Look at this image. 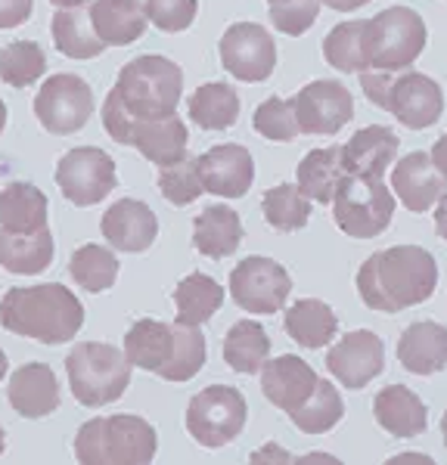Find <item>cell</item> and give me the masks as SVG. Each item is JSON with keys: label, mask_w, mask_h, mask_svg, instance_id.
I'll return each instance as SVG.
<instances>
[{"label": "cell", "mask_w": 447, "mask_h": 465, "mask_svg": "<svg viewBox=\"0 0 447 465\" xmlns=\"http://www.w3.org/2000/svg\"><path fill=\"white\" fill-rule=\"evenodd\" d=\"M184 90V72L168 56H137L118 72L103 103V127L115 143L131 146V124L174 115Z\"/></svg>", "instance_id": "6da1fadb"}, {"label": "cell", "mask_w": 447, "mask_h": 465, "mask_svg": "<svg viewBox=\"0 0 447 465\" xmlns=\"http://www.w3.org/2000/svg\"><path fill=\"white\" fill-rule=\"evenodd\" d=\"M438 286V264L420 245H392L370 254L357 270V295L370 311L398 313L429 302Z\"/></svg>", "instance_id": "7a4b0ae2"}, {"label": "cell", "mask_w": 447, "mask_h": 465, "mask_svg": "<svg viewBox=\"0 0 447 465\" xmlns=\"http://www.w3.org/2000/svg\"><path fill=\"white\" fill-rule=\"evenodd\" d=\"M0 326L22 339L41 344H63L84 326V307L72 289L59 282L10 289L0 298Z\"/></svg>", "instance_id": "3957f363"}, {"label": "cell", "mask_w": 447, "mask_h": 465, "mask_svg": "<svg viewBox=\"0 0 447 465\" xmlns=\"http://www.w3.org/2000/svg\"><path fill=\"white\" fill-rule=\"evenodd\" d=\"M361 87L372 106L392 112L410 131H426L444 115V94L429 74L404 72H361Z\"/></svg>", "instance_id": "277c9868"}, {"label": "cell", "mask_w": 447, "mask_h": 465, "mask_svg": "<svg viewBox=\"0 0 447 465\" xmlns=\"http://www.w3.org/2000/svg\"><path fill=\"white\" fill-rule=\"evenodd\" d=\"M155 450V429L140 416L91 419L74 434V456L84 465H146L153 462Z\"/></svg>", "instance_id": "5b68a950"}, {"label": "cell", "mask_w": 447, "mask_h": 465, "mask_svg": "<svg viewBox=\"0 0 447 465\" xmlns=\"http://www.w3.org/2000/svg\"><path fill=\"white\" fill-rule=\"evenodd\" d=\"M131 360L106 341H78L65 357V376L81 407H106L131 385Z\"/></svg>", "instance_id": "8992f818"}, {"label": "cell", "mask_w": 447, "mask_h": 465, "mask_svg": "<svg viewBox=\"0 0 447 465\" xmlns=\"http://www.w3.org/2000/svg\"><path fill=\"white\" fill-rule=\"evenodd\" d=\"M426 22L410 6H389L379 16L367 19L363 28V59L367 69L404 72L426 50Z\"/></svg>", "instance_id": "52a82bcc"}, {"label": "cell", "mask_w": 447, "mask_h": 465, "mask_svg": "<svg viewBox=\"0 0 447 465\" xmlns=\"http://www.w3.org/2000/svg\"><path fill=\"white\" fill-rule=\"evenodd\" d=\"M394 193L382 183V177L342 174L333 196L335 227L352 239H372L392 223Z\"/></svg>", "instance_id": "ba28073f"}, {"label": "cell", "mask_w": 447, "mask_h": 465, "mask_svg": "<svg viewBox=\"0 0 447 465\" xmlns=\"http://www.w3.org/2000/svg\"><path fill=\"white\" fill-rule=\"evenodd\" d=\"M245 419H249V403L240 388L208 385L186 407V431L196 444L218 450L240 438Z\"/></svg>", "instance_id": "9c48e42d"}, {"label": "cell", "mask_w": 447, "mask_h": 465, "mask_svg": "<svg viewBox=\"0 0 447 465\" xmlns=\"http://www.w3.org/2000/svg\"><path fill=\"white\" fill-rule=\"evenodd\" d=\"M35 115L44 131L69 137L94 115V90L81 74H50L35 96Z\"/></svg>", "instance_id": "30bf717a"}, {"label": "cell", "mask_w": 447, "mask_h": 465, "mask_svg": "<svg viewBox=\"0 0 447 465\" xmlns=\"http://www.w3.org/2000/svg\"><path fill=\"white\" fill-rule=\"evenodd\" d=\"M298 131L311 137H333L354 118V96L342 81H311L289 96Z\"/></svg>", "instance_id": "8fae6325"}, {"label": "cell", "mask_w": 447, "mask_h": 465, "mask_svg": "<svg viewBox=\"0 0 447 465\" xmlns=\"http://www.w3.org/2000/svg\"><path fill=\"white\" fill-rule=\"evenodd\" d=\"M56 186L78 208H91L115 190V162L96 146H78L59 159Z\"/></svg>", "instance_id": "7c38bea8"}, {"label": "cell", "mask_w": 447, "mask_h": 465, "mask_svg": "<svg viewBox=\"0 0 447 465\" xmlns=\"http://www.w3.org/2000/svg\"><path fill=\"white\" fill-rule=\"evenodd\" d=\"M293 280L286 267L277 264L273 258H252L240 261L230 273V298L249 313H277L286 304Z\"/></svg>", "instance_id": "4fadbf2b"}, {"label": "cell", "mask_w": 447, "mask_h": 465, "mask_svg": "<svg viewBox=\"0 0 447 465\" xmlns=\"http://www.w3.org/2000/svg\"><path fill=\"white\" fill-rule=\"evenodd\" d=\"M221 65L233 74L236 81H267L277 65V44L273 35L258 22H233L221 37Z\"/></svg>", "instance_id": "5bb4252c"}, {"label": "cell", "mask_w": 447, "mask_h": 465, "mask_svg": "<svg viewBox=\"0 0 447 465\" xmlns=\"http://www.w3.org/2000/svg\"><path fill=\"white\" fill-rule=\"evenodd\" d=\"M326 370L333 372L348 391L367 388L379 372L385 370V344L370 329L348 332L342 341H335L326 354Z\"/></svg>", "instance_id": "9a60e30c"}, {"label": "cell", "mask_w": 447, "mask_h": 465, "mask_svg": "<svg viewBox=\"0 0 447 465\" xmlns=\"http://www.w3.org/2000/svg\"><path fill=\"white\" fill-rule=\"evenodd\" d=\"M196 164L205 193H214L221 199H243L255 180V162L240 143L212 146L208 153L196 155Z\"/></svg>", "instance_id": "2e32d148"}, {"label": "cell", "mask_w": 447, "mask_h": 465, "mask_svg": "<svg viewBox=\"0 0 447 465\" xmlns=\"http://www.w3.org/2000/svg\"><path fill=\"white\" fill-rule=\"evenodd\" d=\"M103 236L118 252H146L159 236V217L140 199H122L103 214Z\"/></svg>", "instance_id": "e0dca14e"}, {"label": "cell", "mask_w": 447, "mask_h": 465, "mask_svg": "<svg viewBox=\"0 0 447 465\" xmlns=\"http://www.w3.org/2000/svg\"><path fill=\"white\" fill-rule=\"evenodd\" d=\"M398 134L385 124H370L361 127L345 146H342L339 159L345 174L357 177H382L398 159Z\"/></svg>", "instance_id": "ac0fdd59"}, {"label": "cell", "mask_w": 447, "mask_h": 465, "mask_svg": "<svg viewBox=\"0 0 447 465\" xmlns=\"http://www.w3.org/2000/svg\"><path fill=\"white\" fill-rule=\"evenodd\" d=\"M392 190L407 212L422 214L447 193V180L429 162V153H410L394 164Z\"/></svg>", "instance_id": "d6986e66"}, {"label": "cell", "mask_w": 447, "mask_h": 465, "mask_svg": "<svg viewBox=\"0 0 447 465\" xmlns=\"http://www.w3.org/2000/svg\"><path fill=\"white\" fill-rule=\"evenodd\" d=\"M261 394L280 410H295L298 403L308 401V394L317 385V372L311 370V363H304L295 354H283L277 360H264L261 366Z\"/></svg>", "instance_id": "ffe728a7"}, {"label": "cell", "mask_w": 447, "mask_h": 465, "mask_svg": "<svg viewBox=\"0 0 447 465\" xmlns=\"http://www.w3.org/2000/svg\"><path fill=\"white\" fill-rule=\"evenodd\" d=\"M177 348V322L162 320H137L124 335V357L131 366H140L155 376H165V370L174 360Z\"/></svg>", "instance_id": "44dd1931"}, {"label": "cell", "mask_w": 447, "mask_h": 465, "mask_svg": "<svg viewBox=\"0 0 447 465\" xmlns=\"http://www.w3.org/2000/svg\"><path fill=\"white\" fill-rule=\"evenodd\" d=\"M10 407L25 419H44L59 407V381L47 363H25L13 372L10 388Z\"/></svg>", "instance_id": "7402d4cb"}, {"label": "cell", "mask_w": 447, "mask_h": 465, "mask_svg": "<svg viewBox=\"0 0 447 465\" xmlns=\"http://www.w3.org/2000/svg\"><path fill=\"white\" fill-rule=\"evenodd\" d=\"M87 16L106 47H128L144 37L149 25L144 0H94L87 6Z\"/></svg>", "instance_id": "603a6c76"}, {"label": "cell", "mask_w": 447, "mask_h": 465, "mask_svg": "<svg viewBox=\"0 0 447 465\" xmlns=\"http://www.w3.org/2000/svg\"><path fill=\"white\" fill-rule=\"evenodd\" d=\"M398 363L413 376H435L447 366V326L442 322H413L398 339Z\"/></svg>", "instance_id": "cb8c5ba5"}, {"label": "cell", "mask_w": 447, "mask_h": 465, "mask_svg": "<svg viewBox=\"0 0 447 465\" xmlns=\"http://www.w3.org/2000/svg\"><path fill=\"white\" fill-rule=\"evenodd\" d=\"M372 416H376L379 429H385L394 438H420L429 429L426 403L404 385L382 388L372 401Z\"/></svg>", "instance_id": "d4e9b609"}, {"label": "cell", "mask_w": 447, "mask_h": 465, "mask_svg": "<svg viewBox=\"0 0 447 465\" xmlns=\"http://www.w3.org/2000/svg\"><path fill=\"white\" fill-rule=\"evenodd\" d=\"M186 143H190V137H186V124L177 118V112L131 124V146L159 168L181 162L186 155Z\"/></svg>", "instance_id": "484cf974"}, {"label": "cell", "mask_w": 447, "mask_h": 465, "mask_svg": "<svg viewBox=\"0 0 447 465\" xmlns=\"http://www.w3.org/2000/svg\"><path fill=\"white\" fill-rule=\"evenodd\" d=\"M283 329L293 341H298L308 351H320L323 344L335 339V329H339V317L326 302L320 298H302V302L289 304L283 313Z\"/></svg>", "instance_id": "4316f807"}, {"label": "cell", "mask_w": 447, "mask_h": 465, "mask_svg": "<svg viewBox=\"0 0 447 465\" xmlns=\"http://www.w3.org/2000/svg\"><path fill=\"white\" fill-rule=\"evenodd\" d=\"M243 242V221L233 208L208 205L203 214L193 221V245L205 258H230Z\"/></svg>", "instance_id": "83f0119b"}, {"label": "cell", "mask_w": 447, "mask_h": 465, "mask_svg": "<svg viewBox=\"0 0 447 465\" xmlns=\"http://www.w3.org/2000/svg\"><path fill=\"white\" fill-rule=\"evenodd\" d=\"M47 196L35 183L13 180L0 190V230L6 232H35L47 230Z\"/></svg>", "instance_id": "f1b7e54d"}, {"label": "cell", "mask_w": 447, "mask_h": 465, "mask_svg": "<svg viewBox=\"0 0 447 465\" xmlns=\"http://www.w3.org/2000/svg\"><path fill=\"white\" fill-rule=\"evenodd\" d=\"M54 236L47 230L35 232H6L0 230V267L16 276L44 273L54 261Z\"/></svg>", "instance_id": "f546056e"}, {"label": "cell", "mask_w": 447, "mask_h": 465, "mask_svg": "<svg viewBox=\"0 0 447 465\" xmlns=\"http://www.w3.org/2000/svg\"><path fill=\"white\" fill-rule=\"evenodd\" d=\"M271 357V339L255 320H240L224 335V363L240 376H252Z\"/></svg>", "instance_id": "4dcf8cb0"}, {"label": "cell", "mask_w": 447, "mask_h": 465, "mask_svg": "<svg viewBox=\"0 0 447 465\" xmlns=\"http://www.w3.org/2000/svg\"><path fill=\"white\" fill-rule=\"evenodd\" d=\"M221 304H224V286L208 273L184 276L174 289L177 322H184V326H203V322H208L221 311Z\"/></svg>", "instance_id": "1f68e13d"}, {"label": "cell", "mask_w": 447, "mask_h": 465, "mask_svg": "<svg viewBox=\"0 0 447 465\" xmlns=\"http://www.w3.org/2000/svg\"><path fill=\"white\" fill-rule=\"evenodd\" d=\"M50 35H54L59 54L69 59H96L106 50V44L94 32L87 10H81V6H65V10H59L54 22H50Z\"/></svg>", "instance_id": "d6a6232c"}, {"label": "cell", "mask_w": 447, "mask_h": 465, "mask_svg": "<svg viewBox=\"0 0 447 465\" xmlns=\"http://www.w3.org/2000/svg\"><path fill=\"white\" fill-rule=\"evenodd\" d=\"M342 146H326V149H311L295 168L298 177V190L304 193L311 202L320 205H330L335 196V186L342 180V159H339Z\"/></svg>", "instance_id": "836d02e7"}, {"label": "cell", "mask_w": 447, "mask_h": 465, "mask_svg": "<svg viewBox=\"0 0 447 465\" xmlns=\"http://www.w3.org/2000/svg\"><path fill=\"white\" fill-rule=\"evenodd\" d=\"M186 115L203 131H227L240 118V96H236V90L230 84L212 81V84H203L190 96Z\"/></svg>", "instance_id": "e575fe53"}, {"label": "cell", "mask_w": 447, "mask_h": 465, "mask_svg": "<svg viewBox=\"0 0 447 465\" xmlns=\"http://www.w3.org/2000/svg\"><path fill=\"white\" fill-rule=\"evenodd\" d=\"M345 416V403H342V394L335 391L333 381L317 379L314 391L308 394V401L298 403L295 410H289V419L298 431L304 434H323L335 429Z\"/></svg>", "instance_id": "d590c367"}, {"label": "cell", "mask_w": 447, "mask_h": 465, "mask_svg": "<svg viewBox=\"0 0 447 465\" xmlns=\"http://www.w3.org/2000/svg\"><path fill=\"white\" fill-rule=\"evenodd\" d=\"M264 221L280 232H295L311 221V199L298 190V183H280L261 199Z\"/></svg>", "instance_id": "8d00e7d4"}, {"label": "cell", "mask_w": 447, "mask_h": 465, "mask_svg": "<svg viewBox=\"0 0 447 465\" xmlns=\"http://www.w3.org/2000/svg\"><path fill=\"white\" fill-rule=\"evenodd\" d=\"M363 28L367 19H352L339 22L323 41V59L333 69L345 74H361L367 72V59H363Z\"/></svg>", "instance_id": "74e56055"}, {"label": "cell", "mask_w": 447, "mask_h": 465, "mask_svg": "<svg viewBox=\"0 0 447 465\" xmlns=\"http://www.w3.org/2000/svg\"><path fill=\"white\" fill-rule=\"evenodd\" d=\"M69 273L81 289L100 295V292L115 286L118 258L109 249H103V245H94V242L81 245V249H74L72 261H69Z\"/></svg>", "instance_id": "f35d334b"}, {"label": "cell", "mask_w": 447, "mask_h": 465, "mask_svg": "<svg viewBox=\"0 0 447 465\" xmlns=\"http://www.w3.org/2000/svg\"><path fill=\"white\" fill-rule=\"evenodd\" d=\"M47 72V54L35 41H10L0 50V81L10 87H28Z\"/></svg>", "instance_id": "ab89813d"}, {"label": "cell", "mask_w": 447, "mask_h": 465, "mask_svg": "<svg viewBox=\"0 0 447 465\" xmlns=\"http://www.w3.org/2000/svg\"><path fill=\"white\" fill-rule=\"evenodd\" d=\"M159 190L165 202L171 205L184 208L190 202H196L199 196L205 193L203 186V177H199V164H196V155H184L181 162L174 164H165L159 171Z\"/></svg>", "instance_id": "60d3db41"}, {"label": "cell", "mask_w": 447, "mask_h": 465, "mask_svg": "<svg viewBox=\"0 0 447 465\" xmlns=\"http://www.w3.org/2000/svg\"><path fill=\"white\" fill-rule=\"evenodd\" d=\"M252 124H255V131L261 137L273 140V143H289V140H295L298 134H302L293 115V106H289V100H283V96H271V100L261 103L255 109Z\"/></svg>", "instance_id": "b9f144b4"}, {"label": "cell", "mask_w": 447, "mask_h": 465, "mask_svg": "<svg viewBox=\"0 0 447 465\" xmlns=\"http://www.w3.org/2000/svg\"><path fill=\"white\" fill-rule=\"evenodd\" d=\"M144 10H146V19L153 22L159 32H186L193 25L199 13V4L196 0H144Z\"/></svg>", "instance_id": "7bdbcfd3"}, {"label": "cell", "mask_w": 447, "mask_h": 465, "mask_svg": "<svg viewBox=\"0 0 447 465\" xmlns=\"http://www.w3.org/2000/svg\"><path fill=\"white\" fill-rule=\"evenodd\" d=\"M317 13H320V0H280V4H271L273 28L289 37L308 32L317 22Z\"/></svg>", "instance_id": "ee69618b"}, {"label": "cell", "mask_w": 447, "mask_h": 465, "mask_svg": "<svg viewBox=\"0 0 447 465\" xmlns=\"http://www.w3.org/2000/svg\"><path fill=\"white\" fill-rule=\"evenodd\" d=\"M35 0H0V28H19L32 19Z\"/></svg>", "instance_id": "f6af8a7d"}, {"label": "cell", "mask_w": 447, "mask_h": 465, "mask_svg": "<svg viewBox=\"0 0 447 465\" xmlns=\"http://www.w3.org/2000/svg\"><path fill=\"white\" fill-rule=\"evenodd\" d=\"M267 460H277V462H295L293 453H286L280 444H264L261 450L252 453V462H267Z\"/></svg>", "instance_id": "bcb514c9"}, {"label": "cell", "mask_w": 447, "mask_h": 465, "mask_svg": "<svg viewBox=\"0 0 447 465\" xmlns=\"http://www.w3.org/2000/svg\"><path fill=\"white\" fill-rule=\"evenodd\" d=\"M429 162L435 164V171L447 180V134H442V137L435 140V146H432L429 153Z\"/></svg>", "instance_id": "7dc6e473"}, {"label": "cell", "mask_w": 447, "mask_h": 465, "mask_svg": "<svg viewBox=\"0 0 447 465\" xmlns=\"http://www.w3.org/2000/svg\"><path fill=\"white\" fill-rule=\"evenodd\" d=\"M435 232L447 242V193L435 202Z\"/></svg>", "instance_id": "c3c4849f"}, {"label": "cell", "mask_w": 447, "mask_h": 465, "mask_svg": "<svg viewBox=\"0 0 447 465\" xmlns=\"http://www.w3.org/2000/svg\"><path fill=\"white\" fill-rule=\"evenodd\" d=\"M320 4L330 6L335 13H354V10H361V6H367L370 0H320Z\"/></svg>", "instance_id": "681fc988"}, {"label": "cell", "mask_w": 447, "mask_h": 465, "mask_svg": "<svg viewBox=\"0 0 447 465\" xmlns=\"http://www.w3.org/2000/svg\"><path fill=\"white\" fill-rule=\"evenodd\" d=\"M389 462L392 465H432L435 460L426 456V453H398V456H392Z\"/></svg>", "instance_id": "f907efd6"}, {"label": "cell", "mask_w": 447, "mask_h": 465, "mask_svg": "<svg viewBox=\"0 0 447 465\" xmlns=\"http://www.w3.org/2000/svg\"><path fill=\"white\" fill-rule=\"evenodd\" d=\"M295 462H339V460L330 453H311V456H302V460H295Z\"/></svg>", "instance_id": "816d5d0a"}, {"label": "cell", "mask_w": 447, "mask_h": 465, "mask_svg": "<svg viewBox=\"0 0 447 465\" xmlns=\"http://www.w3.org/2000/svg\"><path fill=\"white\" fill-rule=\"evenodd\" d=\"M54 6H59V10H65V6H81L84 0H50Z\"/></svg>", "instance_id": "f5cc1de1"}, {"label": "cell", "mask_w": 447, "mask_h": 465, "mask_svg": "<svg viewBox=\"0 0 447 465\" xmlns=\"http://www.w3.org/2000/svg\"><path fill=\"white\" fill-rule=\"evenodd\" d=\"M4 127H6V103L0 100V134H4Z\"/></svg>", "instance_id": "db71d44e"}, {"label": "cell", "mask_w": 447, "mask_h": 465, "mask_svg": "<svg viewBox=\"0 0 447 465\" xmlns=\"http://www.w3.org/2000/svg\"><path fill=\"white\" fill-rule=\"evenodd\" d=\"M4 376H6V354L0 351V379H4Z\"/></svg>", "instance_id": "11a10c76"}, {"label": "cell", "mask_w": 447, "mask_h": 465, "mask_svg": "<svg viewBox=\"0 0 447 465\" xmlns=\"http://www.w3.org/2000/svg\"><path fill=\"white\" fill-rule=\"evenodd\" d=\"M442 438H444V447H447V412L442 416Z\"/></svg>", "instance_id": "9f6ffc18"}, {"label": "cell", "mask_w": 447, "mask_h": 465, "mask_svg": "<svg viewBox=\"0 0 447 465\" xmlns=\"http://www.w3.org/2000/svg\"><path fill=\"white\" fill-rule=\"evenodd\" d=\"M6 450V438H4V425H0V453Z\"/></svg>", "instance_id": "6f0895ef"}, {"label": "cell", "mask_w": 447, "mask_h": 465, "mask_svg": "<svg viewBox=\"0 0 447 465\" xmlns=\"http://www.w3.org/2000/svg\"><path fill=\"white\" fill-rule=\"evenodd\" d=\"M267 4H280V0H267Z\"/></svg>", "instance_id": "680465c9"}]
</instances>
